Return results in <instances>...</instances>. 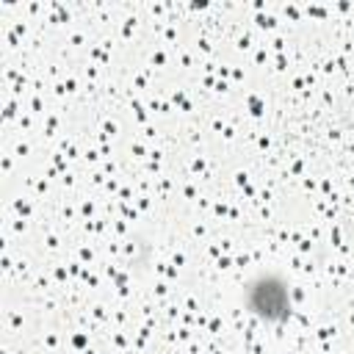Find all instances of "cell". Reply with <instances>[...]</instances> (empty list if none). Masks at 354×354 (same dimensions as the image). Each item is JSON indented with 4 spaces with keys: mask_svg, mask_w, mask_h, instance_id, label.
<instances>
[{
    "mask_svg": "<svg viewBox=\"0 0 354 354\" xmlns=\"http://www.w3.org/2000/svg\"><path fill=\"white\" fill-rule=\"evenodd\" d=\"M241 301H243V310L266 326L288 324L296 310L293 285L279 271H257L252 279H246Z\"/></svg>",
    "mask_w": 354,
    "mask_h": 354,
    "instance_id": "cell-1",
    "label": "cell"
}]
</instances>
